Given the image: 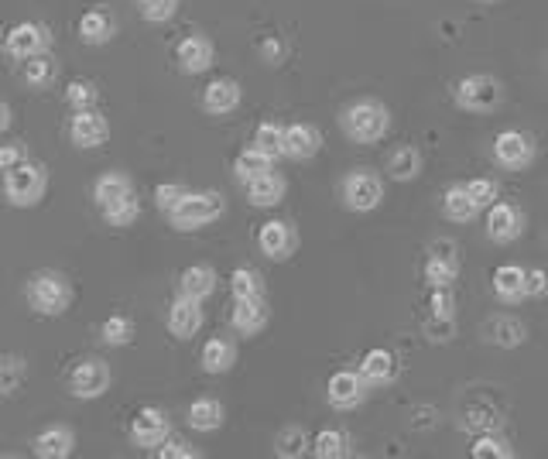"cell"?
<instances>
[{"label":"cell","mask_w":548,"mask_h":459,"mask_svg":"<svg viewBox=\"0 0 548 459\" xmlns=\"http://www.w3.org/2000/svg\"><path fill=\"white\" fill-rule=\"evenodd\" d=\"M340 127L353 144H377L388 138L391 131V110L381 100H374V96H360V100L343 107Z\"/></svg>","instance_id":"1"},{"label":"cell","mask_w":548,"mask_h":459,"mask_svg":"<svg viewBox=\"0 0 548 459\" xmlns=\"http://www.w3.org/2000/svg\"><path fill=\"white\" fill-rule=\"evenodd\" d=\"M223 213H227L223 192L203 189V192H189V196L168 213V223H172V230H179V233H192V230H203L209 223H216Z\"/></svg>","instance_id":"2"},{"label":"cell","mask_w":548,"mask_h":459,"mask_svg":"<svg viewBox=\"0 0 548 459\" xmlns=\"http://www.w3.org/2000/svg\"><path fill=\"white\" fill-rule=\"evenodd\" d=\"M24 295H28L31 309H35L38 316H48V319L62 316V312L72 305V285L62 271H35V275L28 278Z\"/></svg>","instance_id":"3"},{"label":"cell","mask_w":548,"mask_h":459,"mask_svg":"<svg viewBox=\"0 0 548 459\" xmlns=\"http://www.w3.org/2000/svg\"><path fill=\"white\" fill-rule=\"evenodd\" d=\"M453 100L466 114H494L504 103V83L487 76V72H473V76H463L456 83Z\"/></svg>","instance_id":"4"},{"label":"cell","mask_w":548,"mask_h":459,"mask_svg":"<svg viewBox=\"0 0 548 459\" xmlns=\"http://www.w3.org/2000/svg\"><path fill=\"white\" fill-rule=\"evenodd\" d=\"M45 189H48V172H45V165H38V161H24V165L4 172V196H7V203L18 209L38 206Z\"/></svg>","instance_id":"5"},{"label":"cell","mask_w":548,"mask_h":459,"mask_svg":"<svg viewBox=\"0 0 548 459\" xmlns=\"http://www.w3.org/2000/svg\"><path fill=\"white\" fill-rule=\"evenodd\" d=\"M340 199L350 213H374L384 203V179L370 168H353L340 182Z\"/></svg>","instance_id":"6"},{"label":"cell","mask_w":548,"mask_h":459,"mask_svg":"<svg viewBox=\"0 0 548 459\" xmlns=\"http://www.w3.org/2000/svg\"><path fill=\"white\" fill-rule=\"evenodd\" d=\"M110 381H114L110 364L100 357H86L69 370V391H72V398H79V401L103 398V394L110 391Z\"/></svg>","instance_id":"7"},{"label":"cell","mask_w":548,"mask_h":459,"mask_svg":"<svg viewBox=\"0 0 548 459\" xmlns=\"http://www.w3.org/2000/svg\"><path fill=\"white\" fill-rule=\"evenodd\" d=\"M494 161L504 172H525V168H531V161H535V141H531V134L518 131V127L501 131L494 138Z\"/></svg>","instance_id":"8"},{"label":"cell","mask_w":548,"mask_h":459,"mask_svg":"<svg viewBox=\"0 0 548 459\" xmlns=\"http://www.w3.org/2000/svg\"><path fill=\"white\" fill-rule=\"evenodd\" d=\"M367 388L370 384L364 381L360 370H336L326 381V401L336 412H353V408H360L367 401Z\"/></svg>","instance_id":"9"},{"label":"cell","mask_w":548,"mask_h":459,"mask_svg":"<svg viewBox=\"0 0 548 459\" xmlns=\"http://www.w3.org/2000/svg\"><path fill=\"white\" fill-rule=\"evenodd\" d=\"M48 45H52V31L42 21H21L4 35V52L21 62L31 59V55L48 52Z\"/></svg>","instance_id":"10"},{"label":"cell","mask_w":548,"mask_h":459,"mask_svg":"<svg viewBox=\"0 0 548 459\" xmlns=\"http://www.w3.org/2000/svg\"><path fill=\"white\" fill-rule=\"evenodd\" d=\"M525 227L528 220L525 213H521V206L497 199V203L487 209V237L494 240V244H514V240L525 233Z\"/></svg>","instance_id":"11"},{"label":"cell","mask_w":548,"mask_h":459,"mask_svg":"<svg viewBox=\"0 0 548 459\" xmlns=\"http://www.w3.org/2000/svg\"><path fill=\"white\" fill-rule=\"evenodd\" d=\"M257 251L268 257V261H288V257L298 251L295 227L285 220H268L257 230Z\"/></svg>","instance_id":"12"},{"label":"cell","mask_w":548,"mask_h":459,"mask_svg":"<svg viewBox=\"0 0 548 459\" xmlns=\"http://www.w3.org/2000/svg\"><path fill=\"white\" fill-rule=\"evenodd\" d=\"M168 432H172V422H168V412L165 408H141V412L134 415L131 422V442L141 449H158L161 442L168 439Z\"/></svg>","instance_id":"13"},{"label":"cell","mask_w":548,"mask_h":459,"mask_svg":"<svg viewBox=\"0 0 548 459\" xmlns=\"http://www.w3.org/2000/svg\"><path fill=\"white\" fill-rule=\"evenodd\" d=\"M69 138L76 148H100L110 138V124L100 110H76L69 120Z\"/></svg>","instance_id":"14"},{"label":"cell","mask_w":548,"mask_h":459,"mask_svg":"<svg viewBox=\"0 0 548 459\" xmlns=\"http://www.w3.org/2000/svg\"><path fill=\"white\" fill-rule=\"evenodd\" d=\"M213 59H216V48L203 31L185 35L182 42L175 45V62H179V69L185 72V76H199V72H206L209 66H213Z\"/></svg>","instance_id":"15"},{"label":"cell","mask_w":548,"mask_h":459,"mask_svg":"<svg viewBox=\"0 0 548 459\" xmlns=\"http://www.w3.org/2000/svg\"><path fill=\"white\" fill-rule=\"evenodd\" d=\"M199 329H203V302L179 295V299L168 305V333L175 340H192Z\"/></svg>","instance_id":"16"},{"label":"cell","mask_w":548,"mask_h":459,"mask_svg":"<svg viewBox=\"0 0 548 459\" xmlns=\"http://www.w3.org/2000/svg\"><path fill=\"white\" fill-rule=\"evenodd\" d=\"M240 100H244V90H240L237 79L230 76H220L213 79V83L203 90V110L209 117H227L233 110L240 107Z\"/></svg>","instance_id":"17"},{"label":"cell","mask_w":548,"mask_h":459,"mask_svg":"<svg viewBox=\"0 0 548 459\" xmlns=\"http://www.w3.org/2000/svg\"><path fill=\"white\" fill-rule=\"evenodd\" d=\"M322 151V131L316 124H305V120H295V124L285 127V158L292 161H309Z\"/></svg>","instance_id":"18"},{"label":"cell","mask_w":548,"mask_h":459,"mask_svg":"<svg viewBox=\"0 0 548 459\" xmlns=\"http://www.w3.org/2000/svg\"><path fill=\"white\" fill-rule=\"evenodd\" d=\"M360 374H364L370 388L394 384L398 381V357H394L388 346H374V350H367L364 360H360Z\"/></svg>","instance_id":"19"},{"label":"cell","mask_w":548,"mask_h":459,"mask_svg":"<svg viewBox=\"0 0 548 459\" xmlns=\"http://www.w3.org/2000/svg\"><path fill=\"white\" fill-rule=\"evenodd\" d=\"M271 319L268 299H233V312H230V326L237 329L240 336H257Z\"/></svg>","instance_id":"20"},{"label":"cell","mask_w":548,"mask_h":459,"mask_svg":"<svg viewBox=\"0 0 548 459\" xmlns=\"http://www.w3.org/2000/svg\"><path fill=\"white\" fill-rule=\"evenodd\" d=\"M31 453L42 459H66L76 453V432L69 425H48L31 442Z\"/></svg>","instance_id":"21"},{"label":"cell","mask_w":548,"mask_h":459,"mask_svg":"<svg viewBox=\"0 0 548 459\" xmlns=\"http://www.w3.org/2000/svg\"><path fill=\"white\" fill-rule=\"evenodd\" d=\"M483 340L490 346H501V350H518L521 343L528 340V326L521 322L518 316H494L487 319V326H483Z\"/></svg>","instance_id":"22"},{"label":"cell","mask_w":548,"mask_h":459,"mask_svg":"<svg viewBox=\"0 0 548 459\" xmlns=\"http://www.w3.org/2000/svg\"><path fill=\"white\" fill-rule=\"evenodd\" d=\"M247 189V203L257 206V209H274V206H281V199H285V192H288V182H285V175L281 172H264L261 179H254V182H247L244 185Z\"/></svg>","instance_id":"23"},{"label":"cell","mask_w":548,"mask_h":459,"mask_svg":"<svg viewBox=\"0 0 548 459\" xmlns=\"http://www.w3.org/2000/svg\"><path fill=\"white\" fill-rule=\"evenodd\" d=\"M525 281H528V271L521 264H501L494 271V295L501 299L504 305H518L528 299L525 292Z\"/></svg>","instance_id":"24"},{"label":"cell","mask_w":548,"mask_h":459,"mask_svg":"<svg viewBox=\"0 0 548 459\" xmlns=\"http://www.w3.org/2000/svg\"><path fill=\"white\" fill-rule=\"evenodd\" d=\"M199 364H203L206 374H227L237 364V343L230 336H213V340L203 343V353H199Z\"/></svg>","instance_id":"25"},{"label":"cell","mask_w":548,"mask_h":459,"mask_svg":"<svg viewBox=\"0 0 548 459\" xmlns=\"http://www.w3.org/2000/svg\"><path fill=\"white\" fill-rule=\"evenodd\" d=\"M114 35H117V21L114 14L103 11V7H93V11H86L83 18H79V38H83L86 45H107Z\"/></svg>","instance_id":"26"},{"label":"cell","mask_w":548,"mask_h":459,"mask_svg":"<svg viewBox=\"0 0 548 459\" xmlns=\"http://www.w3.org/2000/svg\"><path fill=\"white\" fill-rule=\"evenodd\" d=\"M216 271L209 268V264H192V268H185L179 275V295H189V299H199L206 302L209 295L216 292Z\"/></svg>","instance_id":"27"},{"label":"cell","mask_w":548,"mask_h":459,"mask_svg":"<svg viewBox=\"0 0 548 459\" xmlns=\"http://www.w3.org/2000/svg\"><path fill=\"white\" fill-rule=\"evenodd\" d=\"M442 213H446V220H453V223H473V220H477L480 206L473 203L466 182L449 185L446 196H442Z\"/></svg>","instance_id":"28"},{"label":"cell","mask_w":548,"mask_h":459,"mask_svg":"<svg viewBox=\"0 0 548 459\" xmlns=\"http://www.w3.org/2000/svg\"><path fill=\"white\" fill-rule=\"evenodd\" d=\"M223 422H227V408H223V401L199 398V401H192L189 405V429L216 432V429H223Z\"/></svg>","instance_id":"29"},{"label":"cell","mask_w":548,"mask_h":459,"mask_svg":"<svg viewBox=\"0 0 548 459\" xmlns=\"http://www.w3.org/2000/svg\"><path fill=\"white\" fill-rule=\"evenodd\" d=\"M388 175L391 182H415L422 175V151L411 148V144H401L388 155Z\"/></svg>","instance_id":"30"},{"label":"cell","mask_w":548,"mask_h":459,"mask_svg":"<svg viewBox=\"0 0 548 459\" xmlns=\"http://www.w3.org/2000/svg\"><path fill=\"white\" fill-rule=\"evenodd\" d=\"M131 192H134V182H131V175H124V172H103L100 179L93 182V199L100 209L117 203V199H124V196H131Z\"/></svg>","instance_id":"31"},{"label":"cell","mask_w":548,"mask_h":459,"mask_svg":"<svg viewBox=\"0 0 548 459\" xmlns=\"http://www.w3.org/2000/svg\"><path fill=\"white\" fill-rule=\"evenodd\" d=\"M271 168H274V158H268L264 151H257L251 144V148H244L237 158H233V179L240 185H247V182L261 179L264 172H271Z\"/></svg>","instance_id":"32"},{"label":"cell","mask_w":548,"mask_h":459,"mask_svg":"<svg viewBox=\"0 0 548 459\" xmlns=\"http://www.w3.org/2000/svg\"><path fill=\"white\" fill-rule=\"evenodd\" d=\"M24 83L35 86V90H45V86L55 83V76H59V62L52 59L48 52L42 55H31V59H24Z\"/></svg>","instance_id":"33"},{"label":"cell","mask_w":548,"mask_h":459,"mask_svg":"<svg viewBox=\"0 0 548 459\" xmlns=\"http://www.w3.org/2000/svg\"><path fill=\"white\" fill-rule=\"evenodd\" d=\"M309 449H312V442H309V432H305L302 425H285V429L274 436V453H278L281 459H302Z\"/></svg>","instance_id":"34"},{"label":"cell","mask_w":548,"mask_h":459,"mask_svg":"<svg viewBox=\"0 0 548 459\" xmlns=\"http://www.w3.org/2000/svg\"><path fill=\"white\" fill-rule=\"evenodd\" d=\"M251 144L257 151H264L268 158H274V161L285 158V127L274 124V120H264V124H257Z\"/></svg>","instance_id":"35"},{"label":"cell","mask_w":548,"mask_h":459,"mask_svg":"<svg viewBox=\"0 0 548 459\" xmlns=\"http://www.w3.org/2000/svg\"><path fill=\"white\" fill-rule=\"evenodd\" d=\"M346 453H350V439L340 429H322L312 439V456L316 459H343Z\"/></svg>","instance_id":"36"},{"label":"cell","mask_w":548,"mask_h":459,"mask_svg":"<svg viewBox=\"0 0 548 459\" xmlns=\"http://www.w3.org/2000/svg\"><path fill=\"white\" fill-rule=\"evenodd\" d=\"M470 456L473 459H514V446L507 442L504 436H497V432H483L470 442Z\"/></svg>","instance_id":"37"},{"label":"cell","mask_w":548,"mask_h":459,"mask_svg":"<svg viewBox=\"0 0 548 459\" xmlns=\"http://www.w3.org/2000/svg\"><path fill=\"white\" fill-rule=\"evenodd\" d=\"M422 278L429 288H453L459 278V261H446V257H432L425 261Z\"/></svg>","instance_id":"38"},{"label":"cell","mask_w":548,"mask_h":459,"mask_svg":"<svg viewBox=\"0 0 548 459\" xmlns=\"http://www.w3.org/2000/svg\"><path fill=\"white\" fill-rule=\"evenodd\" d=\"M28 377V360L21 353H4L0 357V394H14Z\"/></svg>","instance_id":"39"},{"label":"cell","mask_w":548,"mask_h":459,"mask_svg":"<svg viewBox=\"0 0 548 459\" xmlns=\"http://www.w3.org/2000/svg\"><path fill=\"white\" fill-rule=\"evenodd\" d=\"M137 216H141V203H137L134 192H131V196H124V199H117V203L103 206V220H107L110 227H117V230L134 227Z\"/></svg>","instance_id":"40"},{"label":"cell","mask_w":548,"mask_h":459,"mask_svg":"<svg viewBox=\"0 0 548 459\" xmlns=\"http://www.w3.org/2000/svg\"><path fill=\"white\" fill-rule=\"evenodd\" d=\"M230 292L233 299H264V278L254 268H233Z\"/></svg>","instance_id":"41"},{"label":"cell","mask_w":548,"mask_h":459,"mask_svg":"<svg viewBox=\"0 0 548 459\" xmlns=\"http://www.w3.org/2000/svg\"><path fill=\"white\" fill-rule=\"evenodd\" d=\"M137 336L134 329V319L131 316H110L107 322L100 326V340L107 346H127Z\"/></svg>","instance_id":"42"},{"label":"cell","mask_w":548,"mask_h":459,"mask_svg":"<svg viewBox=\"0 0 548 459\" xmlns=\"http://www.w3.org/2000/svg\"><path fill=\"white\" fill-rule=\"evenodd\" d=\"M422 336L429 343L435 346H442V343H453L456 340V316H425L422 322Z\"/></svg>","instance_id":"43"},{"label":"cell","mask_w":548,"mask_h":459,"mask_svg":"<svg viewBox=\"0 0 548 459\" xmlns=\"http://www.w3.org/2000/svg\"><path fill=\"white\" fill-rule=\"evenodd\" d=\"M96 100H100V90H96L93 79H72L66 90V103L72 110H93Z\"/></svg>","instance_id":"44"},{"label":"cell","mask_w":548,"mask_h":459,"mask_svg":"<svg viewBox=\"0 0 548 459\" xmlns=\"http://www.w3.org/2000/svg\"><path fill=\"white\" fill-rule=\"evenodd\" d=\"M179 14V0H141V18L148 24H165Z\"/></svg>","instance_id":"45"},{"label":"cell","mask_w":548,"mask_h":459,"mask_svg":"<svg viewBox=\"0 0 548 459\" xmlns=\"http://www.w3.org/2000/svg\"><path fill=\"white\" fill-rule=\"evenodd\" d=\"M466 189H470L473 203H477L480 209H490L497 199H501V185H497L494 179H473V182H466Z\"/></svg>","instance_id":"46"},{"label":"cell","mask_w":548,"mask_h":459,"mask_svg":"<svg viewBox=\"0 0 548 459\" xmlns=\"http://www.w3.org/2000/svg\"><path fill=\"white\" fill-rule=\"evenodd\" d=\"M185 196H189V189H185L182 182H161L155 189V203H158L161 213H172Z\"/></svg>","instance_id":"47"},{"label":"cell","mask_w":548,"mask_h":459,"mask_svg":"<svg viewBox=\"0 0 548 459\" xmlns=\"http://www.w3.org/2000/svg\"><path fill=\"white\" fill-rule=\"evenodd\" d=\"M155 453H158V459H199L203 456L196 446H189L185 439H165Z\"/></svg>","instance_id":"48"},{"label":"cell","mask_w":548,"mask_h":459,"mask_svg":"<svg viewBox=\"0 0 548 459\" xmlns=\"http://www.w3.org/2000/svg\"><path fill=\"white\" fill-rule=\"evenodd\" d=\"M24 161H31V155H28V148H24L21 141L0 144V172H11V168L24 165Z\"/></svg>","instance_id":"49"},{"label":"cell","mask_w":548,"mask_h":459,"mask_svg":"<svg viewBox=\"0 0 548 459\" xmlns=\"http://www.w3.org/2000/svg\"><path fill=\"white\" fill-rule=\"evenodd\" d=\"M429 312L432 316H456V299L449 288H432L429 295Z\"/></svg>","instance_id":"50"},{"label":"cell","mask_w":548,"mask_h":459,"mask_svg":"<svg viewBox=\"0 0 548 459\" xmlns=\"http://www.w3.org/2000/svg\"><path fill=\"white\" fill-rule=\"evenodd\" d=\"M257 52H261V59L268 62V66H281L285 62V45H281V38H261V45H257Z\"/></svg>","instance_id":"51"},{"label":"cell","mask_w":548,"mask_h":459,"mask_svg":"<svg viewBox=\"0 0 548 459\" xmlns=\"http://www.w3.org/2000/svg\"><path fill=\"white\" fill-rule=\"evenodd\" d=\"M525 292H528V299H545L548 295V271L545 268H528Z\"/></svg>","instance_id":"52"},{"label":"cell","mask_w":548,"mask_h":459,"mask_svg":"<svg viewBox=\"0 0 548 459\" xmlns=\"http://www.w3.org/2000/svg\"><path fill=\"white\" fill-rule=\"evenodd\" d=\"M429 254H432V257H446V261H459L456 240H432V244H429Z\"/></svg>","instance_id":"53"},{"label":"cell","mask_w":548,"mask_h":459,"mask_svg":"<svg viewBox=\"0 0 548 459\" xmlns=\"http://www.w3.org/2000/svg\"><path fill=\"white\" fill-rule=\"evenodd\" d=\"M7 127H11V107H7V103H0V134H4Z\"/></svg>","instance_id":"54"},{"label":"cell","mask_w":548,"mask_h":459,"mask_svg":"<svg viewBox=\"0 0 548 459\" xmlns=\"http://www.w3.org/2000/svg\"><path fill=\"white\" fill-rule=\"evenodd\" d=\"M480 4H501V0H480Z\"/></svg>","instance_id":"55"},{"label":"cell","mask_w":548,"mask_h":459,"mask_svg":"<svg viewBox=\"0 0 548 459\" xmlns=\"http://www.w3.org/2000/svg\"><path fill=\"white\" fill-rule=\"evenodd\" d=\"M0 48H4V31H0Z\"/></svg>","instance_id":"56"}]
</instances>
